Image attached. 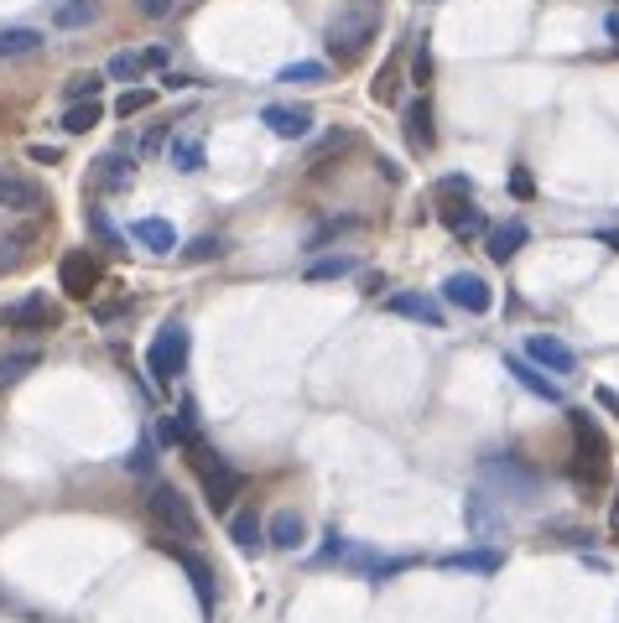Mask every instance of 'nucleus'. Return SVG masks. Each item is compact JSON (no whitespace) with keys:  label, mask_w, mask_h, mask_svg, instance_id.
<instances>
[{"label":"nucleus","mask_w":619,"mask_h":623,"mask_svg":"<svg viewBox=\"0 0 619 623\" xmlns=\"http://www.w3.org/2000/svg\"><path fill=\"white\" fill-rule=\"evenodd\" d=\"M567 427H573V484L604 488V478H609V442H604L599 421L588 410H567Z\"/></svg>","instance_id":"f257e3e1"},{"label":"nucleus","mask_w":619,"mask_h":623,"mask_svg":"<svg viewBox=\"0 0 619 623\" xmlns=\"http://www.w3.org/2000/svg\"><path fill=\"white\" fill-rule=\"evenodd\" d=\"M375 32H380V11H375V5H344L339 16L328 21L323 42H328V53H334L339 63H349V58H360L364 47L375 42Z\"/></svg>","instance_id":"f03ea898"},{"label":"nucleus","mask_w":619,"mask_h":623,"mask_svg":"<svg viewBox=\"0 0 619 623\" xmlns=\"http://www.w3.org/2000/svg\"><path fill=\"white\" fill-rule=\"evenodd\" d=\"M188 463L199 467L203 494H209V505H214V509H229V505H235V499L245 494V473H240V467H229L214 448H203L199 437L188 442Z\"/></svg>","instance_id":"7ed1b4c3"},{"label":"nucleus","mask_w":619,"mask_h":623,"mask_svg":"<svg viewBox=\"0 0 619 623\" xmlns=\"http://www.w3.org/2000/svg\"><path fill=\"white\" fill-rule=\"evenodd\" d=\"M480 478L484 484H495L505 499H516V505H531L541 494V473L537 467H526L520 457H510V452H489L480 463Z\"/></svg>","instance_id":"20e7f679"},{"label":"nucleus","mask_w":619,"mask_h":623,"mask_svg":"<svg viewBox=\"0 0 619 623\" xmlns=\"http://www.w3.org/2000/svg\"><path fill=\"white\" fill-rule=\"evenodd\" d=\"M182 370H188V328H182V322H167V328L151 338V349H146V374H151L157 389H167Z\"/></svg>","instance_id":"39448f33"},{"label":"nucleus","mask_w":619,"mask_h":623,"mask_svg":"<svg viewBox=\"0 0 619 623\" xmlns=\"http://www.w3.org/2000/svg\"><path fill=\"white\" fill-rule=\"evenodd\" d=\"M146 509H151V520H157L161 530H172L178 541H199V535H203L193 505H188V499H182L172 484H151V494H146Z\"/></svg>","instance_id":"423d86ee"},{"label":"nucleus","mask_w":619,"mask_h":623,"mask_svg":"<svg viewBox=\"0 0 619 623\" xmlns=\"http://www.w3.org/2000/svg\"><path fill=\"white\" fill-rule=\"evenodd\" d=\"M100 281H104V265H100V260H94L89 250H68V254H63L58 286H63L68 296H74V302H89Z\"/></svg>","instance_id":"0eeeda50"},{"label":"nucleus","mask_w":619,"mask_h":623,"mask_svg":"<svg viewBox=\"0 0 619 623\" xmlns=\"http://www.w3.org/2000/svg\"><path fill=\"white\" fill-rule=\"evenodd\" d=\"M442 296H448L453 307L474 312V317H484V312L495 307V292H489V281H484V275H474V271L448 275V281H442Z\"/></svg>","instance_id":"6e6552de"},{"label":"nucleus","mask_w":619,"mask_h":623,"mask_svg":"<svg viewBox=\"0 0 619 623\" xmlns=\"http://www.w3.org/2000/svg\"><path fill=\"white\" fill-rule=\"evenodd\" d=\"M47 203V188L37 177H21V172H0V208L5 214H37Z\"/></svg>","instance_id":"1a4fd4ad"},{"label":"nucleus","mask_w":619,"mask_h":623,"mask_svg":"<svg viewBox=\"0 0 619 623\" xmlns=\"http://www.w3.org/2000/svg\"><path fill=\"white\" fill-rule=\"evenodd\" d=\"M526 359H531L537 370H552V374L578 370V353L567 349L562 338H552V332H531V338H526Z\"/></svg>","instance_id":"9d476101"},{"label":"nucleus","mask_w":619,"mask_h":623,"mask_svg":"<svg viewBox=\"0 0 619 623\" xmlns=\"http://www.w3.org/2000/svg\"><path fill=\"white\" fill-rule=\"evenodd\" d=\"M260 125H271V136H281V140H302V136H313V110L307 104H266Z\"/></svg>","instance_id":"9b49d317"},{"label":"nucleus","mask_w":619,"mask_h":623,"mask_svg":"<svg viewBox=\"0 0 619 623\" xmlns=\"http://www.w3.org/2000/svg\"><path fill=\"white\" fill-rule=\"evenodd\" d=\"M58 317H53V307H47V296H21V302H11V307H0V328H53Z\"/></svg>","instance_id":"f8f14e48"},{"label":"nucleus","mask_w":619,"mask_h":623,"mask_svg":"<svg viewBox=\"0 0 619 623\" xmlns=\"http://www.w3.org/2000/svg\"><path fill=\"white\" fill-rule=\"evenodd\" d=\"M94 188L100 193H121V188H131V177H136V156H121V151H110L94 161Z\"/></svg>","instance_id":"ddd939ff"},{"label":"nucleus","mask_w":619,"mask_h":623,"mask_svg":"<svg viewBox=\"0 0 619 623\" xmlns=\"http://www.w3.org/2000/svg\"><path fill=\"white\" fill-rule=\"evenodd\" d=\"M401 125H406L412 151H432V146H438V131H432V104H427V94L406 104V120H401Z\"/></svg>","instance_id":"4468645a"},{"label":"nucleus","mask_w":619,"mask_h":623,"mask_svg":"<svg viewBox=\"0 0 619 623\" xmlns=\"http://www.w3.org/2000/svg\"><path fill=\"white\" fill-rule=\"evenodd\" d=\"M526 239H531V229H526L520 218H510V224H499V229L484 234V250H489V260H499V265H505V260H516V254H520V245H526Z\"/></svg>","instance_id":"2eb2a0df"},{"label":"nucleus","mask_w":619,"mask_h":623,"mask_svg":"<svg viewBox=\"0 0 619 623\" xmlns=\"http://www.w3.org/2000/svg\"><path fill=\"white\" fill-rule=\"evenodd\" d=\"M266 541L281 545V551H297V545L307 541V525H302L297 509H277V514L266 520Z\"/></svg>","instance_id":"dca6fc26"},{"label":"nucleus","mask_w":619,"mask_h":623,"mask_svg":"<svg viewBox=\"0 0 619 623\" xmlns=\"http://www.w3.org/2000/svg\"><path fill=\"white\" fill-rule=\"evenodd\" d=\"M385 307L396 312V317H412V322H427V328H442V307L432 296H417V292H396Z\"/></svg>","instance_id":"f3484780"},{"label":"nucleus","mask_w":619,"mask_h":623,"mask_svg":"<svg viewBox=\"0 0 619 623\" xmlns=\"http://www.w3.org/2000/svg\"><path fill=\"white\" fill-rule=\"evenodd\" d=\"M131 239L146 245V250H157V254L178 250V229H172L167 218H136V224H131Z\"/></svg>","instance_id":"a211bd4d"},{"label":"nucleus","mask_w":619,"mask_h":623,"mask_svg":"<svg viewBox=\"0 0 619 623\" xmlns=\"http://www.w3.org/2000/svg\"><path fill=\"white\" fill-rule=\"evenodd\" d=\"M94 21H100V0H58L53 5V26L58 32H83Z\"/></svg>","instance_id":"6ab92c4d"},{"label":"nucleus","mask_w":619,"mask_h":623,"mask_svg":"<svg viewBox=\"0 0 619 623\" xmlns=\"http://www.w3.org/2000/svg\"><path fill=\"white\" fill-rule=\"evenodd\" d=\"M442 224L459 234V239H480V234H489L484 214L474 208V203H469V197H463V203H448V208H442Z\"/></svg>","instance_id":"aec40b11"},{"label":"nucleus","mask_w":619,"mask_h":623,"mask_svg":"<svg viewBox=\"0 0 619 623\" xmlns=\"http://www.w3.org/2000/svg\"><path fill=\"white\" fill-rule=\"evenodd\" d=\"M157 442L161 448H188V442H193V406L167 410L157 421Z\"/></svg>","instance_id":"412c9836"},{"label":"nucleus","mask_w":619,"mask_h":623,"mask_svg":"<svg viewBox=\"0 0 619 623\" xmlns=\"http://www.w3.org/2000/svg\"><path fill=\"white\" fill-rule=\"evenodd\" d=\"M505 370L516 374L520 385L531 389V395H541V400H562V389L552 385V380H547V374L537 370V364H531V359H505Z\"/></svg>","instance_id":"4be33fe9"},{"label":"nucleus","mask_w":619,"mask_h":623,"mask_svg":"<svg viewBox=\"0 0 619 623\" xmlns=\"http://www.w3.org/2000/svg\"><path fill=\"white\" fill-rule=\"evenodd\" d=\"M178 562H182V571H188L193 592H199V603H203V608H214V566L203 562V556H193V551H182Z\"/></svg>","instance_id":"5701e85b"},{"label":"nucleus","mask_w":619,"mask_h":623,"mask_svg":"<svg viewBox=\"0 0 619 623\" xmlns=\"http://www.w3.org/2000/svg\"><path fill=\"white\" fill-rule=\"evenodd\" d=\"M42 364V353L37 349H5L0 353V385H21L26 374Z\"/></svg>","instance_id":"b1692460"},{"label":"nucleus","mask_w":619,"mask_h":623,"mask_svg":"<svg viewBox=\"0 0 619 623\" xmlns=\"http://www.w3.org/2000/svg\"><path fill=\"white\" fill-rule=\"evenodd\" d=\"M100 120H104V104L100 99H83V104H68V110H63V131H68V136H89Z\"/></svg>","instance_id":"393cba45"},{"label":"nucleus","mask_w":619,"mask_h":623,"mask_svg":"<svg viewBox=\"0 0 619 623\" xmlns=\"http://www.w3.org/2000/svg\"><path fill=\"white\" fill-rule=\"evenodd\" d=\"M42 47V32H32V26H5L0 32V58H32Z\"/></svg>","instance_id":"a878e982"},{"label":"nucleus","mask_w":619,"mask_h":623,"mask_svg":"<svg viewBox=\"0 0 619 623\" xmlns=\"http://www.w3.org/2000/svg\"><path fill=\"white\" fill-rule=\"evenodd\" d=\"M469 530H474L480 541H495L499 530H505V520L489 514V494H474V499H469Z\"/></svg>","instance_id":"bb28decb"},{"label":"nucleus","mask_w":619,"mask_h":623,"mask_svg":"<svg viewBox=\"0 0 619 623\" xmlns=\"http://www.w3.org/2000/svg\"><path fill=\"white\" fill-rule=\"evenodd\" d=\"M104 73L115 78V83H125V89H131V83H140L146 63H140V53H115V58L104 63Z\"/></svg>","instance_id":"cd10ccee"},{"label":"nucleus","mask_w":619,"mask_h":623,"mask_svg":"<svg viewBox=\"0 0 619 623\" xmlns=\"http://www.w3.org/2000/svg\"><path fill=\"white\" fill-rule=\"evenodd\" d=\"M167 161H172L178 172H203V146L199 140H172V146H167Z\"/></svg>","instance_id":"c85d7f7f"},{"label":"nucleus","mask_w":619,"mask_h":623,"mask_svg":"<svg viewBox=\"0 0 619 623\" xmlns=\"http://www.w3.org/2000/svg\"><path fill=\"white\" fill-rule=\"evenodd\" d=\"M229 535H235L240 551H256V545L266 541V525H260L256 514H235V520H229Z\"/></svg>","instance_id":"c756f323"},{"label":"nucleus","mask_w":619,"mask_h":623,"mask_svg":"<svg viewBox=\"0 0 619 623\" xmlns=\"http://www.w3.org/2000/svg\"><path fill=\"white\" fill-rule=\"evenodd\" d=\"M100 83H104V73H74L68 83H63V94H68V104H83V99H100Z\"/></svg>","instance_id":"7c9ffc66"},{"label":"nucleus","mask_w":619,"mask_h":623,"mask_svg":"<svg viewBox=\"0 0 619 623\" xmlns=\"http://www.w3.org/2000/svg\"><path fill=\"white\" fill-rule=\"evenodd\" d=\"M354 271V254H328V260H313L307 265V281H339V275Z\"/></svg>","instance_id":"2f4dec72"},{"label":"nucleus","mask_w":619,"mask_h":623,"mask_svg":"<svg viewBox=\"0 0 619 623\" xmlns=\"http://www.w3.org/2000/svg\"><path fill=\"white\" fill-rule=\"evenodd\" d=\"M396 83H401V63L391 58L375 73V83H370V99H375V104H391V99H396Z\"/></svg>","instance_id":"473e14b6"},{"label":"nucleus","mask_w":619,"mask_h":623,"mask_svg":"<svg viewBox=\"0 0 619 623\" xmlns=\"http://www.w3.org/2000/svg\"><path fill=\"white\" fill-rule=\"evenodd\" d=\"M151 104H157V94H151V89H125V94L115 99V115H121V120H131V115H146Z\"/></svg>","instance_id":"72a5a7b5"},{"label":"nucleus","mask_w":619,"mask_h":623,"mask_svg":"<svg viewBox=\"0 0 619 623\" xmlns=\"http://www.w3.org/2000/svg\"><path fill=\"white\" fill-rule=\"evenodd\" d=\"M323 78H328V68H323V63H313V58L286 63V68H281V83H323Z\"/></svg>","instance_id":"f704fd0d"},{"label":"nucleus","mask_w":619,"mask_h":623,"mask_svg":"<svg viewBox=\"0 0 619 623\" xmlns=\"http://www.w3.org/2000/svg\"><path fill=\"white\" fill-rule=\"evenodd\" d=\"M224 254V239L220 234H203V239H193V245H188V254H182V260H188V265H203V260H220Z\"/></svg>","instance_id":"c9c22d12"},{"label":"nucleus","mask_w":619,"mask_h":623,"mask_svg":"<svg viewBox=\"0 0 619 623\" xmlns=\"http://www.w3.org/2000/svg\"><path fill=\"white\" fill-rule=\"evenodd\" d=\"M89 234H94V239H100L104 250H121V234H115V224H110V218H104V208H89Z\"/></svg>","instance_id":"e433bc0d"},{"label":"nucleus","mask_w":619,"mask_h":623,"mask_svg":"<svg viewBox=\"0 0 619 623\" xmlns=\"http://www.w3.org/2000/svg\"><path fill=\"white\" fill-rule=\"evenodd\" d=\"M32 239H37V229H21V234H11V239H0V271H5V265H16L21 245H32Z\"/></svg>","instance_id":"4c0bfd02"},{"label":"nucleus","mask_w":619,"mask_h":623,"mask_svg":"<svg viewBox=\"0 0 619 623\" xmlns=\"http://www.w3.org/2000/svg\"><path fill=\"white\" fill-rule=\"evenodd\" d=\"M448 566H463V571H495L499 566V556H489V551H469V556H448Z\"/></svg>","instance_id":"58836bf2"},{"label":"nucleus","mask_w":619,"mask_h":623,"mask_svg":"<svg viewBox=\"0 0 619 623\" xmlns=\"http://www.w3.org/2000/svg\"><path fill=\"white\" fill-rule=\"evenodd\" d=\"M412 78H417V83H427V78H432V47H427V37L412 47Z\"/></svg>","instance_id":"ea45409f"},{"label":"nucleus","mask_w":619,"mask_h":623,"mask_svg":"<svg viewBox=\"0 0 619 623\" xmlns=\"http://www.w3.org/2000/svg\"><path fill=\"white\" fill-rule=\"evenodd\" d=\"M438 193L442 197H469V193H474V182H469V177H442Z\"/></svg>","instance_id":"a19ab883"},{"label":"nucleus","mask_w":619,"mask_h":623,"mask_svg":"<svg viewBox=\"0 0 619 623\" xmlns=\"http://www.w3.org/2000/svg\"><path fill=\"white\" fill-rule=\"evenodd\" d=\"M136 5H140V16L161 21V16H172V5H178V0H136Z\"/></svg>","instance_id":"79ce46f5"},{"label":"nucleus","mask_w":619,"mask_h":623,"mask_svg":"<svg viewBox=\"0 0 619 623\" xmlns=\"http://www.w3.org/2000/svg\"><path fill=\"white\" fill-rule=\"evenodd\" d=\"M125 467H131V473H151V452H146V448L131 452V457H125Z\"/></svg>","instance_id":"37998d69"},{"label":"nucleus","mask_w":619,"mask_h":623,"mask_svg":"<svg viewBox=\"0 0 619 623\" xmlns=\"http://www.w3.org/2000/svg\"><path fill=\"white\" fill-rule=\"evenodd\" d=\"M510 188H516V197H531V172H526V167H516V177H510Z\"/></svg>","instance_id":"c03bdc74"},{"label":"nucleus","mask_w":619,"mask_h":623,"mask_svg":"<svg viewBox=\"0 0 619 623\" xmlns=\"http://www.w3.org/2000/svg\"><path fill=\"white\" fill-rule=\"evenodd\" d=\"M140 63H146V68H167V47H146Z\"/></svg>","instance_id":"a18cd8bd"},{"label":"nucleus","mask_w":619,"mask_h":623,"mask_svg":"<svg viewBox=\"0 0 619 623\" xmlns=\"http://www.w3.org/2000/svg\"><path fill=\"white\" fill-rule=\"evenodd\" d=\"M375 167H380V172H385V177H391V182H401V167H396V161H391V156H380Z\"/></svg>","instance_id":"49530a36"},{"label":"nucleus","mask_w":619,"mask_h":623,"mask_svg":"<svg viewBox=\"0 0 619 623\" xmlns=\"http://www.w3.org/2000/svg\"><path fill=\"white\" fill-rule=\"evenodd\" d=\"M26 156H32V161H58V151H53V146H32Z\"/></svg>","instance_id":"de8ad7c7"},{"label":"nucleus","mask_w":619,"mask_h":623,"mask_svg":"<svg viewBox=\"0 0 619 623\" xmlns=\"http://www.w3.org/2000/svg\"><path fill=\"white\" fill-rule=\"evenodd\" d=\"M599 245H609V250H619V229H599Z\"/></svg>","instance_id":"09e8293b"},{"label":"nucleus","mask_w":619,"mask_h":623,"mask_svg":"<svg viewBox=\"0 0 619 623\" xmlns=\"http://www.w3.org/2000/svg\"><path fill=\"white\" fill-rule=\"evenodd\" d=\"M609 530L619 535V488H615V505H609Z\"/></svg>","instance_id":"8fccbe9b"},{"label":"nucleus","mask_w":619,"mask_h":623,"mask_svg":"<svg viewBox=\"0 0 619 623\" xmlns=\"http://www.w3.org/2000/svg\"><path fill=\"white\" fill-rule=\"evenodd\" d=\"M599 406H609V410H619V395H615V389H599Z\"/></svg>","instance_id":"3c124183"},{"label":"nucleus","mask_w":619,"mask_h":623,"mask_svg":"<svg viewBox=\"0 0 619 623\" xmlns=\"http://www.w3.org/2000/svg\"><path fill=\"white\" fill-rule=\"evenodd\" d=\"M609 37H619V11H615V16H609Z\"/></svg>","instance_id":"603ef678"},{"label":"nucleus","mask_w":619,"mask_h":623,"mask_svg":"<svg viewBox=\"0 0 619 623\" xmlns=\"http://www.w3.org/2000/svg\"><path fill=\"white\" fill-rule=\"evenodd\" d=\"M178 5H188V0H178Z\"/></svg>","instance_id":"864d4df0"}]
</instances>
